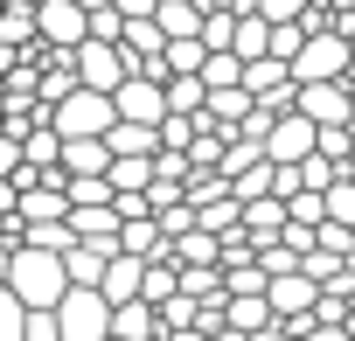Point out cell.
Segmentation results:
<instances>
[{
  "mask_svg": "<svg viewBox=\"0 0 355 341\" xmlns=\"http://www.w3.org/2000/svg\"><path fill=\"white\" fill-rule=\"evenodd\" d=\"M8 292H15L28 313H56L77 286H70V265H63L56 251H35V244H28V251H15V279H8Z\"/></svg>",
  "mask_w": 355,
  "mask_h": 341,
  "instance_id": "cell-1",
  "label": "cell"
},
{
  "mask_svg": "<svg viewBox=\"0 0 355 341\" xmlns=\"http://www.w3.org/2000/svg\"><path fill=\"white\" fill-rule=\"evenodd\" d=\"M293 77H300V84H348V77H355V42L334 35V28H320V35L300 49Z\"/></svg>",
  "mask_w": 355,
  "mask_h": 341,
  "instance_id": "cell-2",
  "label": "cell"
},
{
  "mask_svg": "<svg viewBox=\"0 0 355 341\" xmlns=\"http://www.w3.org/2000/svg\"><path fill=\"white\" fill-rule=\"evenodd\" d=\"M112 125H119V98H105V91H77V98L56 105L63 139H112Z\"/></svg>",
  "mask_w": 355,
  "mask_h": 341,
  "instance_id": "cell-3",
  "label": "cell"
},
{
  "mask_svg": "<svg viewBox=\"0 0 355 341\" xmlns=\"http://www.w3.org/2000/svg\"><path fill=\"white\" fill-rule=\"evenodd\" d=\"M56 320H63V341H112V320H119V306H112L105 292L77 286V292L56 306Z\"/></svg>",
  "mask_w": 355,
  "mask_h": 341,
  "instance_id": "cell-4",
  "label": "cell"
},
{
  "mask_svg": "<svg viewBox=\"0 0 355 341\" xmlns=\"http://www.w3.org/2000/svg\"><path fill=\"white\" fill-rule=\"evenodd\" d=\"M77 77H84V91L119 98V91L132 84V56H125L119 42H84V49H77Z\"/></svg>",
  "mask_w": 355,
  "mask_h": 341,
  "instance_id": "cell-5",
  "label": "cell"
},
{
  "mask_svg": "<svg viewBox=\"0 0 355 341\" xmlns=\"http://www.w3.org/2000/svg\"><path fill=\"white\" fill-rule=\"evenodd\" d=\"M35 28H42V49H84L91 42V15L77 8V0H42Z\"/></svg>",
  "mask_w": 355,
  "mask_h": 341,
  "instance_id": "cell-6",
  "label": "cell"
},
{
  "mask_svg": "<svg viewBox=\"0 0 355 341\" xmlns=\"http://www.w3.org/2000/svg\"><path fill=\"white\" fill-rule=\"evenodd\" d=\"M300 119L327 125H355V84H300Z\"/></svg>",
  "mask_w": 355,
  "mask_h": 341,
  "instance_id": "cell-7",
  "label": "cell"
},
{
  "mask_svg": "<svg viewBox=\"0 0 355 341\" xmlns=\"http://www.w3.org/2000/svg\"><path fill=\"white\" fill-rule=\"evenodd\" d=\"M119 119H125V125H153V132H160V125L174 119V112H167V84H153V77H132V84L119 91Z\"/></svg>",
  "mask_w": 355,
  "mask_h": 341,
  "instance_id": "cell-8",
  "label": "cell"
},
{
  "mask_svg": "<svg viewBox=\"0 0 355 341\" xmlns=\"http://www.w3.org/2000/svg\"><path fill=\"white\" fill-rule=\"evenodd\" d=\"M272 313L279 320H320V286L306 279V272H293V279H272Z\"/></svg>",
  "mask_w": 355,
  "mask_h": 341,
  "instance_id": "cell-9",
  "label": "cell"
},
{
  "mask_svg": "<svg viewBox=\"0 0 355 341\" xmlns=\"http://www.w3.org/2000/svg\"><path fill=\"white\" fill-rule=\"evenodd\" d=\"M98 292H105V299H112V306H132V299H139V292H146V265H139V258H125V251H119V258H112V272H105V286H98Z\"/></svg>",
  "mask_w": 355,
  "mask_h": 341,
  "instance_id": "cell-10",
  "label": "cell"
},
{
  "mask_svg": "<svg viewBox=\"0 0 355 341\" xmlns=\"http://www.w3.org/2000/svg\"><path fill=\"white\" fill-rule=\"evenodd\" d=\"M112 341H167V327H160V306H146V299L119 306V320H112Z\"/></svg>",
  "mask_w": 355,
  "mask_h": 341,
  "instance_id": "cell-11",
  "label": "cell"
},
{
  "mask_svg": "<svg viewBox=\"0 0 355 341\" xmlns=\"http://www.w3.org/2000/svg\"><path fill=\"white\" fill-rule=\"evenodd\" d=\"M105 146H112V160H160V132H153V125H125V119H119Z\"/></svg>",
  "mask_w": 355,
  "mask_h": 341,
  "instance_id": "cell-12",
  "label": "cell"
},
{
  "mask_svg": "<svg viewBox=\"0 0 355 341\" xmlns=\"http://www.w3.org/2000/svg\"><path fill=\"white\" fill-rule=\"evenodd\" d=\"M153 21H160V28H167V42H196V35H202V21H209V15H202V8H196V0H160V15H153Z\"/></svg>",
  "mask_w": 355,
  "mask_h": 341,
  "instance_id": "cell-13",
  "label": "cell"
},
{
  "mask_svg": "<svg viewBox=\"0 0 355 341\" xmlns=\"http://www.w3.org/2000/svg\"><path fill=\"white\" fill-rule=\"evenodd\" d=\"M112 258H119V251H98V244H77V251L63 258V265H70V286H91V292H98V286H105V272H112Z\"/></svg>",
  "mask_w": 355,
  "mask_h": 341,
  "instance_id": "cell-14",
  "label": "cell"
},
{
  "mask_svg": "<svg viewBox=\"0 0 355 341\" xmlns=\"http://www.w3.org/2000/svg\"><path fill=\"white\" fill-rule=\"evenodd\" d=\"M167 112L174 119H202L209 112V84L202 77H167Z\"/></svg>",
  "mask_w": 355,
  "mask_h": 341,
  "instance_id": "cell-15",
  "label": "cell"
},
{
  "mask_svg": "<svg viewBox=\"0 0 355 341\" xmlns=\"http://www.w3.org/2000/svg\"><path fill=\"white\" fill-rule=\"evenodd\" d=\"M174 265H209V272H223V237H209V230L196 223L182 244H174Z\"/></svg>",
  "mask_w": 355,
  "mask_h": 341,
  "instance_id": "cell-16",
  "label": "cell"
},
{
  "mask_svg": "<svg viewBox=\"0 0 355 341\" xmlns=\"http://www.w3.org/2000/svg\"><path fill=\"white\" fill-rule=\"evenodd\" d=\"M196 223H202L209 237H237V230H244V202H237V195H223V202L196 209Z\"/></svg>",
  "mask_w": 355,
  "mask_h": 341,
  "instance_id": "cell-17",
  "label": "cell"
},
{
  "mask_svg": "<svg viewBox=\"0 0 355 341\" xmlns=\"http://www.w3.org/2000/svg\"><path fill=\"white\" fill-rule=\"evenodd\" d=\"M244 70H251V63H244L237 49H223V56H209L202 84H209V91H244Z\"/></svg>",
  "mask_w": 355,
  "mask_h": 341,
  "instance_id": "cell-18",
  "label": "cell"
},
{
  "mask_svg": "<svg viewBox=\"0 0 355 341\" xmlns=\"http://www.w3.org/2000/svg\"><path fill=\"white\" fill-rule=\"evenodd\" d=\"M237 28H244V15H209V21H202V42H209V56L237 49Z\"/></svg>",
  "mask_w": 355,
  "mask_h": 341,
  "instance_id": "cell-19",
  "label": "cell"
},
{
  "mask_svg": "<svg viewBox=\"0 0 355 341\" xmlns=\"http://www.w3.org/2000/svg\"><path fill=\"white\" fill-rule=\"evenodd\" d=\"M313 8H320V0H258V15H265L272 28H286V21H306Z\"/></svg>",
  "mask_w": 355,
  "mask_h": 341,
  "instance_id": "cell-20",
  "label": "cell"
},
{
  "mask_svg": "<svg viewBox=\"0 0 355 341\" xmlns=\"http://www.w3.org/2000/svg\"><path fill=\"white\" fill-rule=\"evenodd\" d=\"M0 341H28V306L15 292H0Z\"/></svg>",
  "mask_w": 355,
  "mask_h": 341,
  "instance_id": "cell-21",
  "label": "cell"
},
{
  "mask_svg": "<svg viewBox=\"0 0 355 341\" xmlns=\"http://www.w3.org/2000/svg\"><path fill=\"white\" fill-rule=\"evenodd\" d=\"M327 223L355 230V182H334V189H327Z\"/></svg>",
  "mask_w": 355,
  "mask_h": 341,
  "instance_id": "cell-22",
  "label": "cell"
},
{
  "mask_svg": "<svg viewBox=\"0 0 355 341\" xmlns=\"http://www.w3.org/2000/svg\"><path fill=\"white\" fill-rule=\"evenodd\" d=\"M28 341H63V320L56 313H28Z\"/></svg>",
  "mask_w": 355,
  "mask_h": 341,
  "instance_id": "cell-23",
  "label": "cell"
},
{
  "mask_svg": "<svg viewBox=\"0 0 355 341\" xmlns=\"http://www.w3.org/2000/svg\"><path fill=\"white\" fill-rule=\"evenodd\" d=\"M300 341H355V327H327V320H313Z\"/></svg>",
  "mask_w": 355,
  "mask_h": 341,
  "instance_id": "cell-24",
  "label": "cell"
},
{
  "mask_svg": "<svg viewBox=\"0 0 355 341\" xmlns=\"http://www.w3.org/2000/svg\"><path fill=\"white\" fill-rule=\"evenodd\" d=\"M15 216H21V189H15V182H0V223H15Z\"/></svg>",
  "mask_w": 355,
  "mask_h": 341,
  "instance_id": "cell-25",
  "label": "cell"
},
{
  "mask_svg": "<svg viewBox=\"0 0 355 341\" xmlns=\"http://www.w3.org/2000/svg\"><path fill=\"white\" fill-rule=\"evenodd\" d=\"M119 15H125V21H153V15H160V0H119Z\"/></svg>",
  "mask_w": 355,
  "mask_h": 341,
  "instance_id": "cell-26",
  "label": "cell"
},
{
  "mask_svg": "<svg viewBox=\"0 0 355 341\" xmlns=\"http://www.w3.org/2000/svg\"><path fill=\"white\" fill-rule=\"evenodd\" d=\"M8 279H15V251H0V292H8Z\"/></svg>",
  "mask_w": 355,
  "mask_h": 341,
  "instance_id": "cell-27",
  "label": "cell"
},
{
  "mask_svg": "<svg viewBox=\"0 0 355 341\" xmlns=\"http://www.w3.org/2000/svg\"><path fill=\"white\" fill-rule=\"evenodd\" d=\"M77 8H84V15H105V8H119V0H77Z\"/></svg>",
  "mask_w": 355,
  "mask_h": 341,
  "instance_id": "cell-28",
  "label": "cell"
},
{
  "mask_svg": "<svg viewBox=\"0 0 355 341\" xmlns=\"http://www.w3.org/2000/svg\"><path fill=\"white\" fill-rule=\"evenodd\" d=\"M0 105H8V70H0Z\"/></svg>",
  "mask_w": 355,
  "mask_h": 341,
  "instance_id": "cell-29",
  "label": "cell"
},
{
  "mask_svg": "<svg viewBox=\"0 0 355 341\" xmlns=\"http://www.w3.org/2000/svg\"><path fill=\"white\" fill-rule=\"evenodd\" d=\"M0 132H8V105H0Z\"/></svg>",
  "mask_w": 355,
  "mask_h": 341,
  "instance_id": "cell-30",
  "label": "cell"
},
{
  "mask_svg": "<svg viewBox=\"0 0 355 341\" xmlns=\"http://www.w3.org/2000/svg\"><path fill=\"white\" fill-rule=\"evenodd\" d=\"M21 8H42V0H21Z\"/></svg>",
  "mask_w": 355,
  "mask_h": 341,
  "instance_id": "cell-31",
  "label": "cell"
}]
</instances>
